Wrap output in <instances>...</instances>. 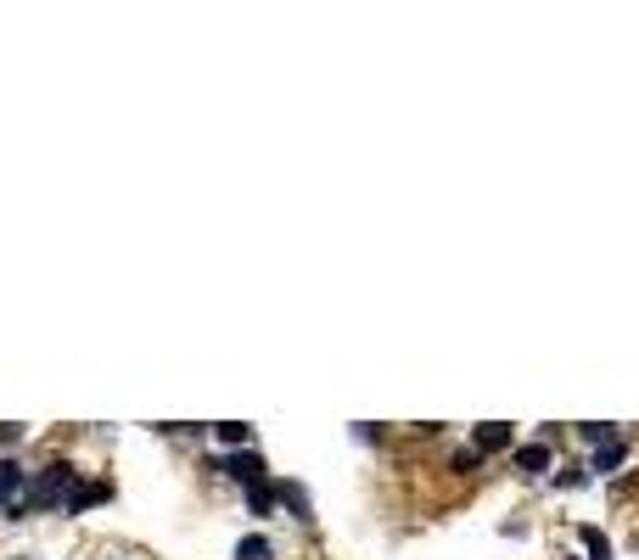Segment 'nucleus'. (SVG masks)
<instances>
[{
	"instance_id": "f257e3e1",
	"label": "nucleus",
	"mask_w": 639,
	"mask_h": 560,
	"mask_svg": "<svg viewBox=\"0 0 639 560\" xmlns=\"http://www.w3.org/2000/svg\"><path fill=\"white\" fill-rule=\"evenodd\" d=\"M73 493H79V471H73V460H51L40 471V482L29 488V510H45V504H68Z\"/></svg>"
},
{
	"instance_id": "f03ea898",
	"label": "nucleus",
	"mask_w": 639,
	"mask_h": 560,
	"mask_svg": "<svg viewBox=\"0 0 639 560\" xmlns=\"http://www.w3.org/2000/svg\"><path fill=\"white\" fill-rule=\"evenodd\" d=\"M219 471L236 476V482H247V488H264V476H270V465H264V454L258 448H236V454H219Z\"/></svg>"
},
{
	"instance_id": "7ed1b4c3",
	"label": "nucleus",
	"mask_w": 639,
	"mask_h": 560,
	"mask_svg": "<svg viewBox=\"0 0 639 560\" xmlns=\"http://www.w3.org/2000/svg\"><path fill=\"white\" fill-rule=\"evenodd\" d=\"M516 432L505 426V420H488V426H471V448L477 454H499V448H511Z\"/></svg>"
},
{
	"instance_id": "20e7f679",
	"label": "nucleus",
	"mask_w": 639,
	"mask_h": 560,
	"mask_svg": "<svg viewBox=\"0 0 639 560\" xmlns=\"http://www.w3.org/2000/svg\"><path fill=\"white\" fill-rule=\"evenodd\" d=\"M511 460H516V471H522V476H544V471H550L555 454H550V443H522V448L511 454Z\"/></svg>"
},
{
	"instance_id": "39448f33",
	"label": "nucleus",
	"mask_w": 639,
	"mask_h": 560,
	"mask_svg": "<svg viewBox=\"0 0 639 560\" xmlns=\"http://www.w3.org/2000/svg\"><path fill=\"white\" fill-rule=\"evenodd\" d=\"M213 437H219V443H225L230 454H236V448L253 443V426H247V420H219V426H213Z\"/></svg>"
},
{
	"instance_id": "423d86ee",
	"label": "nucleus",
	"mask_w": 639,
	"mask_h": 560,
	"mask_svg": "<svg viewBox=\"0 0 639 560\" xmlns=\"http://www.w3.org/2000/svg\"><path fill=\"white\" fill-rule=\"evenodd\" d=\"M275 493H281V504H286V510H292V516H298V521H314V516H309L314 504H309V493H303L298 482H281V488H275Z\"/></svg>"
},
{
	"instance_id": "0eeeda50",
	"label": "nucleus",
	"mask_w": 639,
	"mask_h": 560,
	"mask_svg": "<svg viewBox=\"0 0 639 560\" xmlns=\"http://www.w3.org/2000/svg\"><path fill=\"white\" fill-rule=\"evenodd\" d=\"M236 560H275V544L264 532H247L242 544H236Z\"/></svg>"
},
{
	"instance_id": "6e6552de",
	"label": "nucleus",
	"mask_w": 639,
	"mask_h": 560,
	"mask_svg": "<svg viewBox=\"0 0 639 560\" xmlns=\"http://www.w3.org/2000/svg\"><path fill=\"white\" fill-rule=\"evenodd\" d=\"M17 488H23V465H17V460H0V504L12 499Z\"/></svg>"
},
{
	"instance_id": "1a4fd4ad",
	"label": "nucleus",
	"mask_w": 639,
	"mask_h": 560,
	"mask_svg": "<svg viewBox=\"0 0 639 560\" xmlns=\"http://www.w3.org/2000/svg\"><path fill=\"white\" fill-rule=\"evenodd\" d=\"M578 538H583V549H589V560H611V544L600 527H578Z\"/></svg>"
},
{
	"instance_id": "9d476101",
	"label": "nucleus",
	"mask_w": 639,
	"mask_h": 560,
	"mask_svg": "<svg viewBox=\"0 0 639 560\" xmlns=\"http://www.w3.org/2000/svg\"><path fill=\"white\" fill-rule=\"evenodd\" d=\"M275 499H281L275 488H247V510H253V516H270Z\"/></svg>"
},
{
	"instance_id": "9b49d317",
	"label": "nucleus",
	"mask_w": 639,
	"mask_h": 560,
	"mask_svg": "<svg viewBox=\"0 0 639 560\" xmlns=\"http://www.w3.org/2000/svg\"><path fill=\"white\" fill-rule=\"evenodd\" d=\"M623 460H628V448H623V443H606V448L595 454V471H606V476H611V471H617Z\"/></svg>"
},
{
	"instance_id": "f8f14e48",
	"label": "nucleus",
	"mask_w": 639,
	"mask_h": 560,
	"mask_svg": "<svg viewBox=\"0 0 639 560\" xmlns=\"http://www.w3.org/2000/svg\"><path fill=\"white\" fill-rule=\"evenodd\" d=\"M449 471H460V476H471V471H483V454H477V448H460L455 460H449Z\"/></svg>"
},
{
	"instance_id": "ddd939ff",
	"label": "nucleus",
	"mask_w": 639,
	"mask_h": 560,
	"mask_svg": "<svg viewBox=\"0 0 639 560\" xmlns=\"http://www.w3.org/2000/svg\"><path fill=\"white\" fill-rule=\"evenodd\" d=\"M578 432L589 437V443H600V448H606V443H617V437H611V426H606V420H583Z\"/></svg>"
},
{
	"instance_id": "4468645a",
	"label": "nucleus",
	"mask_w": 639,
	"mask_h": 560,
	"mask_svg": "<svg viewBox=\"0 0 639 560\" xmlns=\"http://www.w3.org/2000/svg\"><path fill=\"white\" fill-rule=\"evenodd\" d=\"M17 437H23V426H12V420H0V448H12Z\"/></svg>"
}]
</instances>
